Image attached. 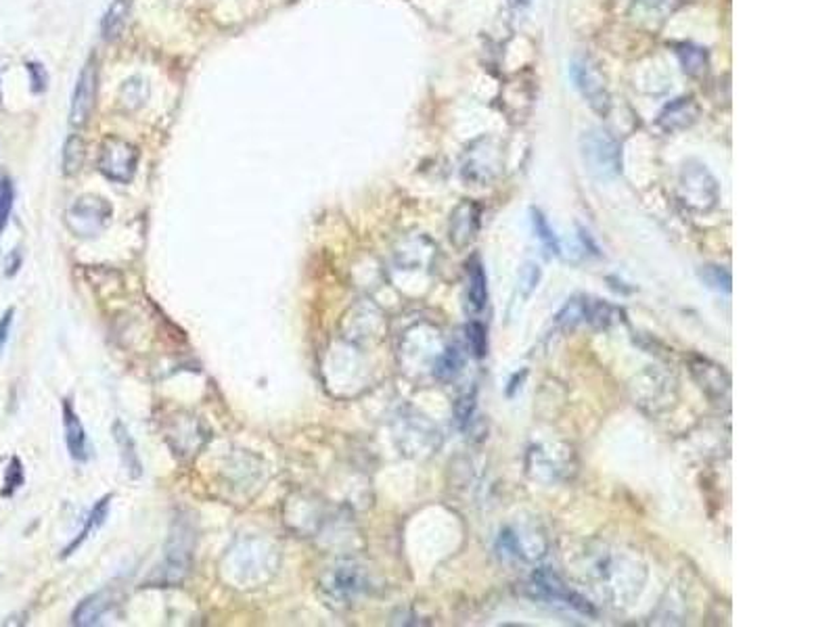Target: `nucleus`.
<instances>
[{
	"label": "nucleus",
	"mask_w": 837,
	"mask_h": 627,
	"mask_svg": "<svg viewBox=\"0 0 837 627\" xmlns=\"http://www.w3.org/2000/svg\"><path fill=\"white\" fill-rule=\"evenodd\" d=\"M27 72H30V76H32L34 93H40V90H45L46 77H45V72L40 69V66H36V63H30V66H27Z\"/></svg>",
	"instance_id": "obj_30"
},
{
	"label": "nucleus",
	"mask_w": 837,
	"mask_h": 627,
	"mask_svg": "<svg viewBox=\"0 0 837 627\" xmlns=\"http://www.w3.org/2000/svg\"><path fill=\"white\" fill-rule=\"evenodd\" d=\"M97 61L95 57H90L87 61V66L82 67L74 86L72 105H69V124H72V128L80 130L90 122V116H93L97 101Z\"/></svg>",
	"instance_id": "obj_9"
},
{
	"label": "nucleus",
	"mask_w": 837,
	"mask_h": 627,
	"mask_svg": "<svg viewBox=\"0 0 837 627\" xmlns=\"http://www.w3.org/2000/svg\"><path fill=\"white\" fill-rule=\"evenodd\" d=\"M5 274L6 277H15L17 270L21 268V253L19 251H13L9 258H6V264H5Z\"/></svg>",
	"instance_id": "obj_31"
},
{
	"label": "nucleus",
	"mask_w": 837,
	"mask_h": 627,
	"mask_svg": "<svg viewBox=\"0 0 837 627\" xmlns=\"http://www.w3.org/2000/svg\"><path fill=\"white\" fill-rule=\"evenodd\" d=\"M84 159H87V145L80 134H72L63 145V174L74 176L82 170Z\"/></svg>",
	"instance_id": "obj_20"
},
{
	"label": "nucleus",
	"mask_w": 837,
	"mask_h": 627,
	"mask_svg": "<svg viewBox=\"0 0 837 627\" xmlns=\"http://www.w3.org/2000/svg\"><path fill=\"white\" fill-rule=\"evenodd\" d=\"M698 117H699L698 103H695L691 96H680V98H674L672 103H668L666 107L659 111L658 126L666 134H674V132L691 128V126L698 122Z\"/></svg>",
	"instance_id": "obj_12"
},
{
	"label": "nucleus",
	"mask_w": 837,
	"mask_h": 627,
	"mask_svg": "<svg viewBox=\"0 0 837 627\" xmlns=\"http://www.w3.org/2000/svg\"><path fill=\"white\" fill-rule=\"evenodd\" d=\"M538 280H540V270H538V266L526 264V266L522 268V277H519V283H522V287H524V298H527V295H530V293L534 291V288H536Z\"/></svg>",
	"instance_id": "obj_28"
},
{
	"label": "nucleus",
	"mask_w": 837,
	"mask_h": 627,
	"mask_svg": "<svg viewBox=\"0 0 837 627\" xmlns=\"http://www.w3.org/2000/svg\"><path fill=\"white\" fill-rule=\"evenodd\" d=\"M119 105H122V107L126 111H137L140 109L145 105L147 101V84L143 77H130V80H126L122 84V88H119Z\"/></svg>",
	"instance_id": "obj_22"
},
{
	"label": "nucleus",
	"mask_w": 837,
	"mask_h": 627,
	"mask_svg": "<svg viewBox=\"0 0 837 627\" xmlns=\"http://www.w3.org/2000/svg\"><path fill=\"white\" fill-rule=\"evenodd\" d=\"M132 11V0H114L109 5V9L105 11L101 19V34L107 42H114L122 36L126 25H128Z\"/></svg>",
	"instance_id": "obj_15"
},
{
	"label": "nucleus",
	"mask_w": 837,
	"mask_h": 627,
	"mask_svg": "<svg viewBox=\"0 0 837 627\" xmlns=\"http://www.w3.org/2000/svg\"><path fill=\"white\" fill-rule=\"evenodd\" d=\"M13 316H15V308H9L3 316H0V354H3L6 341H9Z\"/></svg>",
	"instance_id": "obj_29"
},
{
	"label": "nucleus",
	"mask_w": 837,
	"mask_h": 627,
	"mask_svg": "<svg viewBox=\"0 0 837 627\" xmlns=\"http://www.w3.org/2000/svg\"><path fill=\"white\" fill-rule=\"evenodd\" d=\"M699 277L703 283H706L709 288H714V291L730 293V288H733V278H730V272L722 266H703Z\"/></svg>",
	"instance_id": "obj_23"
},
{
	"label": "nucleus",
	"mask_w": 837,
	"mask_h": 627,
	"mask_svg": "<svg viewBox=\"0 0 837 627\" xmlns=\"http://www.w3.org/2000/svg\"><path fill=\"white\" fill-rule=\"evenodd\" d=\"M503 157L496 140L480 138L471 143L463 157L461 174L467 182H477V185H488L501 174Z\"/></svg>",
	"instance_id": "obj_7"
},
{
	"label": "nucleus",
	"mask_w": 837,
	"mask_h": 627,
	"mask_svg": "<svg viewBox=\"0 0 837 627\" xmlns=\"http://www.w3.org/2000/svg\"><path fill=\"white\" fill-rule=\"evenodd\" d=\"M191 533L180 525L179 533H172L170 541H168L164 561H161L156 573L151 575L149 583H156V586H180L189 575V571H191Z\"/></svg>",
	"instance_id": "obj_6"
},
{
	"label": "nucleus",
	"mask_w": 837,
	"mask_h": 627,
	"mask_svg": "<svg viewBox=\"0 0 837 627\" xmlns=\"http://www.w3.org/2000/svg\"><path fill=\"white\" fill-rule=\"evenodd\" d=\"M369 590V577L362 565L354 561H342L327 569L321 577V594L327 604H350Z\"/></svg>",
	"instance_id": "obj_2"
},
{
	"label": "nucleus",
	"mask_w": 837,
	"mask_h": 627,
	"mask_svg": "<svg viewBox=\"0 0 837 627\" xmlns=\"http://www.w3.org/2000/svg\"><path fill=\"white\" fill-rule=\"evenodd\" d=\"M109 502H111V496H105L93 506V511H90L88 519H87V525H84V530L80 531L78 538H76L72 544L66 548V552H63V559L72 556L84 544V541L90 538V535L101 530V525L105 523V519H107V514H109Z\"/></svg>",
	"instance_id": "obj_18"
},
{
	"label": "nucleus",
	"mask_w": 837,
	"mask_h": 627,
	"mask_svg": "<svg viewBox=\"0 0 837 627\" xmlns=\"http://www.w3.org/2000/svg\"><path fill=\"white\" fill-rule=\"evenodd\" d=\"M467 301L474 312H482L486 308L488 301V285L486 274L480 262H474L469 268V287H467Z\"/></svg>",
	"instance_id": "obj_19"
},
{
	"label": "nucleus",
	"mask_w": 837,
	"mask_h": 627,
	"mask_svg": "<svg viewBox=\"0 0 837 627\" xmlns=\"http://www.w3.org/2000/svg\"><path fill=\"white\" fill-rule=\"evenodd\" d=\"M467 341H469V348L474 349V354L477 358H482L484 354H486V329L482 327L480 322H471L469 327H467Z\"/></svg>",
	"instance_id": "obj_26"
},
{
	"label": "nucleus",
	"mask_w": 837,
	"mask_h": 627,
	"mask_svg": "<svg viewBox=\"0 0 837 627\" xmlns=\"http://www.w3.org/2000/svg\"><path fill=\"white\" fill-rule=\"evenodd\" d=\"M114 207L98 195H82L66 211L67 228L80 238H95L109 227Z\"/></svg>",
	"instance_id": "obj_4"
},
{
	"label": "nucleus",
	"mask_w": 837,
	"mask_h": 627,
	"mask_svg": "<svg viewBox=\"0 0 837 627\" xmlns=\"http://www.w3.org/2000/svg\"><path fill=\"white\" fill-rule=\"evenodd\" d=\"M679 197L685 207L706 214L719 206L720 187L706 166L689 161L679 178Z\"/></svg>",
	"instance_id": "obj_3"
},
{
	"label": "nucleus",
	"mask_w": 837,
	"mask_h": 627,
	"mask_svg": "<svg viewBox=\"0 0 837 627\" xmlns=\"http://www.w3.org/2000/svg\"><path fill=\"white\" fill-rule=\"evenodd\" d=\"M21 485H24V467H21L19 458L13 456L9 467H6L5 470L3 496H13L21 488Z\"/></svg>",
	"instance_id": "obj_25"
},
{
	"label": "nucleus",
	"mask_w": 837,
	"mask_h": 627,
	"mask_svg": "<svg viewBox=\"0 0 837 627\" xmlns=\"http://www.w3.org/2000/svg\"><path fill=\"white\" fill-rule=\"evenodd\" d=\"M116 604V592L111 588L98 590L95 594H90L88 598L76 607L74 615H72V623L80 625V627H88V625H97L101 623V619L107 615L111 607Z\"/></svg>",
	"instance_id": "obj_14"
},
{
	"label": "nucleus",
	"mask_w": 837,
	"mask_h": 627,
	"mask_svg": "<svg viewBox=\"0 0 837 627\" xmlns=\"http://www.w3.org/2000/svg\"><path fill=\"white\" fill-rule=\"evenodd\" d=\"M572 80L576 84V88L580 90V95L585 101L588 103V107L605 117L609 114L611 109V96L607 90V84H605V77L601 76L599 67L595 66L593 59L588 57H576L572 61Z\"/></svg>",
	"instance_id": "obj_8"
},
{
	"label": "nucleus",
	"mask_w": 837,
	"mask_h": 627,
	"mask_svg": "<svg viewBox=\"0 0 837 627\" xmlns=\"http://www.w3.org/2000/svg\"><path fill=\"white\" fill-rule=\"evenodd\" d=\"M580 153L587 170L595 178L609 180L622 172V147L607 130L593 128L582 134Z\"/></svg>",
	"instance_id": "obj_1"
},
{
	"label": "nucleus",
	"mask_w": 837,
	"mask_h": 627,
	"mask_svg": "<svg viewBox=\"0 0 837 627\" xmlns=\"http://www.w3.org/2000/svg\"><path fill=\"white\" fill-rule=\"evenodd\" d=\"M480 230V206L474 201H463L450 214V243L456 249L467 248Z\"/></svg>",
	"instance_id": "obj_11"
},
{
	"label": "nucleus",
	"mask_w": 837,
	"mask_h": 627,
	"mask_svg": "<svg viewBox=\"0 0 837 627\" xmlns=\"http://www.w3.org/2000/svg\"><path fill=\"white\" fill-rule=\"evenodd\" d=\"M61 417H63V429H66V443H67L69 456L78 462H87L90 456L88 438H87V431H84L82 420L78 414L74 412L72 401L69 399L61 401Z\"/></svg>",
	"instance_id": "obj_13"
},
{
	"label": "nucleus",
	"mask_w": 837,
	"mask_h": 627,
	"mask_svg": "<svg viewBox=\"0 0 837 627\" xmlns=\"http://www.w3.org/2000/svg\"><path fill=\"white\" fill-rule=\"evenodd\" d=\"M13 209V187L6 178H0V232L5 230L6 222H9Z\"/></svg>",
	"instance_id": "obj_27"
},
{
	"label": "nucleus",
	"mask_w": 837,
	"mask_h": 627,
	"mask_svg": "<svg viewBox=\"0 0 837 627\" xmlns=\"http://www.w3.org/2000/svg\"><path fill=\"white\" fill-rule=\"evenodd\" d=\"M530 588L534 590V596L545 598V601H553V602H564L567 604V607L585 612V615H595V611L590 609V604L585 601V598H580L576 592L569 590L557 575L551 573V571H536L532 577Z\"/></svg>",
	"instance_id": "obj_10"
},
{
	"label": "nucleus",
	"mask_w": 837,
	"mask_h": 627,
	"mask_svg": "<svg viewBox=\"0 0 837 627\" xmlns=\"http://www.w3.org/2000/svg\"><path fill=\"white\" fill-rule=\"evenodd\" d=\"M111 431H114V440L117 443L119 456H122L126 473H128L132 479H138L140 475H143V462H140V456L137 452L135 440L130 438L128 429L124 427L122 420H116L114 429H111Z\"/></svg>",
	"instance_id": "obj_16"
},
{
	"label": "nucleus",
	"mask_w": 837,
	"mask_h": 627,
	"mask_svg": "<svg viewBox=\"0 0 837 627\" xmlns=\"http://www.w3.org/2000/svg\"><path fill=\"white\" fill-rule=\"evenodd\" d=\"M693 372L708 393H716V396L729 393V377L724 375L722 366H716L708 360H695Z\"/></svg>",
	"instance_id": "obj_17"
},
{
	"label": "nucleus",
	"mask_w": 837,
	"mask_h": 627,
	"mask_svg": "<svg viewBox=\"0 0 837 627\" xmlns=\"http://www.w3.org/2000/svg\"><path fill=\"white\" fill-rule=\"evenodd\" d=\"M140 153L130 140L119 137H107L101 143V151H98V172L105 178L119 182V185H128L135 178L138 167Z\"/></svg>",
	"instance_id": "obj_5"
},
{
	"label": "nucleus",
	"mask_w": 837,
	"mask_h": 627,
	"mask_svg": "<svg viewBox=\"0 0 837 627\" xmlns=\"http://www.w3.org/2000/svg\"><path fill=\"white\" fill-rule=\"evenodd\" d=\"M532 222H534V232H536V237L540 238V243L545 245V249L548 253H555V256H557L559 253V243H557V237H555V232L553 228L548 227V222H546V217L540 214V211L534 209L532 211Z\"/></svg>",
	"instance_id": "obj_24"
},
{
	"label": "nucleus",
	"mask_w": 837,
	"mask_h": 627,
	"mask_svg": "<svg viewBox=\"0 0 837 627\" xmlns=\"http://www.w3.org/2000/svg\"><path fill=\"white\" fill-rule=\"evenodd\" d=\"M677 55L680 59V66L685 69V74L693 77H701L708 72V55L703 48L693 45H679Z\"/></svg>",
	"instance_id": "obj_21"
}]
</instances>
